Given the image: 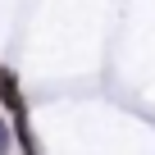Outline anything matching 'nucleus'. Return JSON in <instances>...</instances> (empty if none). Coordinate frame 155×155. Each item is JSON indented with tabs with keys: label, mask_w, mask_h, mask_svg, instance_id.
I'll use <instances>...</instances> for the list:
<instances>
[{
	"label": "nucleus",
	"mask_w": 155,
	"mask_h": 155,
	"mask_svg": "<svg viewBox=\"0 0 155 155\" xmlns=\"http://www.w3.org/2000/svg\"><path fill=\"white\" fill-rule=\"evenodd\" d=\"M9 146H14V128L0 119V150H9Z\"/></svg>",
	"instance_id": "nucleus-1"
}]
</instances>
